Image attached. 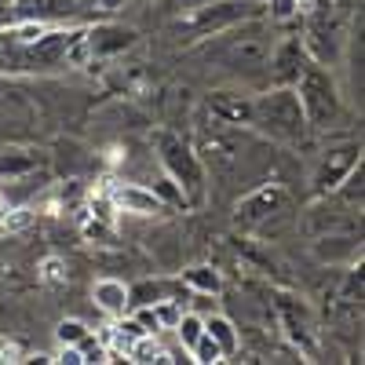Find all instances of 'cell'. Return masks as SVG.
Returning a JSON list of instances; mask_svg holds the SVG:
<instances>
[{"instance_id":"1","label":"cell","mask_w":365,"mask_h":365,"mask_svg":"<svg viewBox=\"0 0 365 365\" xmlns=\"http://www.w3.org/2000/svg\"><path fill=\"white\" fill-rule=\"evenodd\" d=\"M205 41H208V48H205L208 58H216L223 70L245 73V77L267 70V58H270V48H274V34L259 15L241 19V22L220 29V34L205 37Z\"/></svg>"},{"instance_id":"2","label":"cell","mask_w":365,"mask_h":365,"mask_svg":"<svg viewBox=\"0 0 365 365\" xmlns=\"http://www.w3.org/2000/svg\"><path fill=\"white\" fill-rule=\"evenodd\" d=\"M252 128H259L263 135H270L274 143H303L307 139V117H303V106H299V96L296 88H285V84H270V91L252 99Z\"/></svg>"},{"instance_id":"3","label":"cell","mask_w":365,"mask_h":365,"mask_svg":"<svg viewBox=\"0 0 365 365\" xmlns=\"http://www.w3.org/2000/svg\"><path fill=\"white\" fill-rule=\"evenodd\" d=\"M296 96H299V106H303V117H307V128H318V132H329L344 120V99H340V88L336 81L329 77L325 66L318 63H307V70L299 73V81L292 84Z\"/></svg>"},{"instance_id":"4","label":"cell","mask_w":365,"mask_h":365,"mask_svg":"<svg viewBox=\"0 0 365 365\" xmlns=\"http://www.w3.org/2000/svg\"><path fill=\"white\" fill-rule=\"evenodd\" d=\"M158 161H161L165 175H172L179 182V190L187 194L190 208L205 201V187H208L205 182V161L187 139L175 135V132H158Z\"/></svg>"},{"instance_id":"5","label":"cell","mask_w":365,"mask_h":365,"mask_svg":"<svg viewBox=\"0 0 365 365\" xmlns=\"http://www.w3.org/2000/svg\"><path fill=\"white\" fill-rule=\"evenodd\" d=\"M249 15H259V8L252 0H201V4L179 11L172 29L182 41H205V37L220 34V29L249 19Z\"/></svg>"},{"instance_id":"6","label":"cell","mask_w":365,"mask_h":365,"mask_svg":"<svg viewBox=\"0 0 365 365\" xmlns=\"http://www.w3.org/2000/svg\"><path fill=\"white\" fill-rule=\"evenodd\" d=\"M285 201H289V194L282 182H263V187H256L252 194H245L237 201L234 227L237 230H259L263 223H270V216H278L285 208Z\"/></svg>"},{"instance_id":"7","label":"cell","mask_w":365,"mask_h":365,"mask_svg":"<svg viewBox=\"0 0 365 365\" xmlns=\"http://www.w3.org/2000/svg\"><path fill=\"white\" fill-rule=\"evenodd\" d=\"M307 63H311V51H307V44H303V37H299V34L282 37L278 44L270 48V58H267L270 84H285V88H292V84L299 81V73L307 70Z\"/></svg>"},{"instance_id":"8","label":"cell","mask_w":365,"mask_h":365,"mask_svg":"<svg viewBox=\"0 0 365 365\" xmlns=\"http://www.w3.org/2000/svg\"><path fill=\"white\" fill-rule=\"evenodd\" d=\"M4 15H8V22L66 26L81 15V0H11V8Z\"/></svg>"},{"instance_id":"9","label":"cell","mask_w":365,"mask_h":365,"mask_svg":"<svg viewBox=\"0 0 365 365\" xmlns=\"http://www.w3.org/2000/svg\"><path fill=\"white\" fill-rule=\"evenodd\" d=\"M135 41H139V34H135L132 26H120V22L84 26V55H88V63H96V58H106V55L128 51Z\"/></svg>"},{"instance_id":"10","label":"cell","mask_w":365,"mask_h":365,"mask_svg":"<svg viewBox=\"0 0 365 365\" xmlns=\"http://www.w3.org/2000/svg\"><path fill=\"white\" fill-rule=\"evenodd\" d=\"M106 197L113 212H128V216H161V212H168L146 182H110Z\"/></svg>"},{"instance_id":"11","label":"cell","mask_w":365,"mask_h":365,"mask_svg":"<svg viewBox=\"0 0 365 365\" xmlns=\"http://www.w3.org/2000/svg\"><path fill=\"white\" fill-rule=\"evenodd\" d=\"M361 161V150L354 146V143H347V146H340V150H325V158H322V165H318V172H314V190L318 194H332L340 187V182L347 179V172L354 168Z\"/></svg>"},{"instance_id":"12","label":"cell","mask_w":365,"mask_h":365,"mask_svg":"<svg viewBox=\"0 0 365 365\" xmlns=\"http://www.w3.org/2000/svg\"><path fill=\"white\" fill-rule=\"evenodd\" d=\"M208 113L220 120V125H249L252 120V99L241 96V91H216L208 99Z\"/></svg>"},{"instance_id":"13","label":"cell","mask_w":365,"mask_h":365,"mask_svg":"<svg viewBox=\"0 0 365 365\" xmlns=\"http://www.w3.org/2000/svg\"><path fill=\"white\" fill-rule=\"evenodd\" d=\"M314 256L322 263H340L351 256H361V241L354 230H332V234H318L314 241Z\"/></svg>"},{"instance_id":"14","label":"cell","mask_w":365,"mask_h":365,"mask_svg":"<svg viewBox=\"0 0 365 365\" xmlns=\"http://www.w3.org/2000/svg\"><path fill=\"white\" fill-rule=\"evenodd\" d=\"M91 299H96V307L106 311L110 318H120V314L132 311V303H128V285L117 282V278H99L96 285H91Z\"/></svg>"},{"instance_id":"15","label":"cell","mask_w":365,"mask_h":365,"mask_svg":"<svg viewBox=\"0 0 365 365\" xmlns=\"http://www.w3.org/2000/svg\"><path fill=\"white\" fill-rule=\"evenodd\" d=\"M41 158L34 150H22V146H4L0 150V179H19V175H29L37 172Z\"/></svg>"},{"instance_id":"16","label":"cell","mask_w":365,"mask_h":365,"mask_svg":"<svg viewBox=\"0 0 365 365\" xmlns=\"http://www.w3.org/2000/svg\"><path fill=\"white\" fill-rule=\"evenodd\" d=\"M205 332L212 340L220 344V351H223V358H230L234 351H237V344H241V336H237V325L227 318V314H205Z\"/></svg>"},{"instance_id":"17","label":"cell","mask_w":365,"mask_h":365,"mask_svg":"<svg viewBox=\"0 0 365 365\" xmlns=\"http://www.w3.org/2000/svg\"><path fill=\"white\" fill-rule=\"evenodd\" d=\"M182 285L190 292H208V296H220L223 292V274L208 263H197V267H187L182 270Z\"/></svg>"},{"instance_id":"18","label":"cell","mask_w":365,"mask_h":365,"mask_svg":"<svg viewBox=\"0 0 365 365\" xmlns=\"http://www.w3.org/2000/svg\"><path fill=\"white\" fill-rule=\"evenodd\" d=\"M278 311H282V322H285V329H289V340H292L296 347H303V354H314V344H311L307 322L296 318V307H292V299H289V296H282V299H278Z\"/></svg>"},{"instance_id":"19","label":"cell","mask_w":365,"mask_h":365,"mask_svg":"<svg viewBox=\"0 0 365 365\" xmlns=\"http://www.w3.org/2000/svg\"><path fill=\"white\" fill-rule=\"evenodd\" d=\"M172 329H175V336H179V347L190 354V347L201 340V332H205V314H197V311H182L179 322H175Z\"/></svg>"},{"instance_id":"20","label":"cell","mask_w":365,"mask_h":365,"mask_svg":"<svg viewBox=\"0 0 365 365\" xmlns=\"http://www.w3.org/2000/svg\"><path fill=\"white\" fill-rule=\"evenodd\" d=\"M146 187L158 194V201H161L165 208H190V205H187V194L179 190V182H175L172 175H158V179H150Z\"/></svg>"},{"instance_id":"21","label":"cell","mask_w":365,"mask_h":365,"mask_svg":"<svg viewBox=\"0 0 365 365\" xmlns=\"http://www.w3.org/2000/svg\"><path fill=\"white\" fill-rule=\"evenodd\" d=\"M37 278H41L44 285L58 289V285H66V282H70V267H66L63 256H44L41 267H37Z\"/></svg>"},{"instance_id":"22","label":"cell","mask_w":365,"mask_h":365,"mask_svg":"<svg viewBox=\"0 0 365 365\" xmlns=\"http://www.w3.org/2000/svg\"><path fill=\"white\" fill-rule=\"evenodd\" d=\"M88 332H91V329H88L81 318H63V322L55 325V340H58V347H77Z\"/></svg>"},{"instance_id":"23","label":"cell","mask_w":365,"mask_h":365,"mask_svg":"<svg viewBox=\"0 0 365 365\" xmlns=\"http://www.w3.org/2000/svg\"><path fill=\"white\" fill-rule=\"evenodd\" d=\"M190 361H201V365H212V361H223V351L220 344L208 336V332H201V340L190 347Z\"/></svg>"},{"instance_id":"24","label":"cell","mask_w":365,"mask_h":365,"mask_svg":"<svg viewBox=\"0 0 365 365\" xmlns=\"http://www.w3.org/2000/svg\"><path fill=\"white\" fill-rule=\"evenodd\" d=\"M299 11H303V0H267L270 22H292Z\"/></svg>"},{"instance_id":"25","label":"cell","mask_w":365,"mask_h":365,"mask_svg":"<svg viewBox=\"0 0 365 365\" xmlns=\"http://www.w3.org/2000/svg\"><path fill=\"white\" fill-rule=\"evenodd\" d=\"M77 351H81V358H84V361H110V351H106V344H103V340H96L91 332H88V336L77 344Z\"/></svg>"},{"instance_id":"26","label":"cell","mask_w":365,"mask_h":365,"mask_svg":"<svg viewBox=\"0 0 365 365\" xmlns=\"http://www.w3.org/2000/svg\"><path fill=\"white\" fill-rule=\"evenodd\" d=\"M344 299H347V303H358V299H361V256H358V267H351V270H347Z\"/></svg>"},{"instance_id":"27","label":"cell","mask_w":365,"mask_h":365,"mask_svg":"<svg viewBox=\"0 0 365 365\" xmlns=\"http://www.w3.org/2000/svg\"><path fill=\"white\" fill-rule=\"evenodd\" d=\"M139 325H143V332H161V325H158V314H154V307H150V303H143V307H135V314H132Z\"/></svg>"},{"instance_id":"28","label":"cell","mask_w":365,"mask_h":365,"mask_svg":"<svg viewBox=\"0 0 365 365\" xmlns=\"http://www.w3.org/2000/svg\"><path fill=\"white\" fill-rule=\"evenodd\" d=\"M22 344L15 336H0V361H22Z\"/></svg>"},{"instance_id":"29","label":"cell","mask_w":365,"mask_h":365,"mask_svg":"<svg viewBox=\"0 0 365 365\" xmlns=\"http://www.w3.org/2000/svg\"><path fill=\"white\" fill-rule=\"evenodd\" d=\"M55 361H63V365H84V358H81V351H77V347H63Z\"/></svg>"},{"instance_id":"30","label":"cell","mask_w":365,"mask_h":365,"mask_svg":"<svg viewBox=\"0 0 365 365\" xmlns=\"http://www.w3.org/2000/svg\"><path fill=\"white\" fill-rule=\"evenodd\" d=\"M11 208V201H8V194H4V187H0V220H4V212Z\"/></svg>"},{"instance_id":"31","label":"cell","mask_w":365,"mask_h":365,"mask_svg":"<svg viewBox=\"0 0 365 365\" xmlns=\"http://www.w3.org/2000/svg\"><path fill=\"white\" fill-rule=\"evenodd\" d=\"M11 8V0H0V11H8Z\"/></svg>"}]
</instances>
